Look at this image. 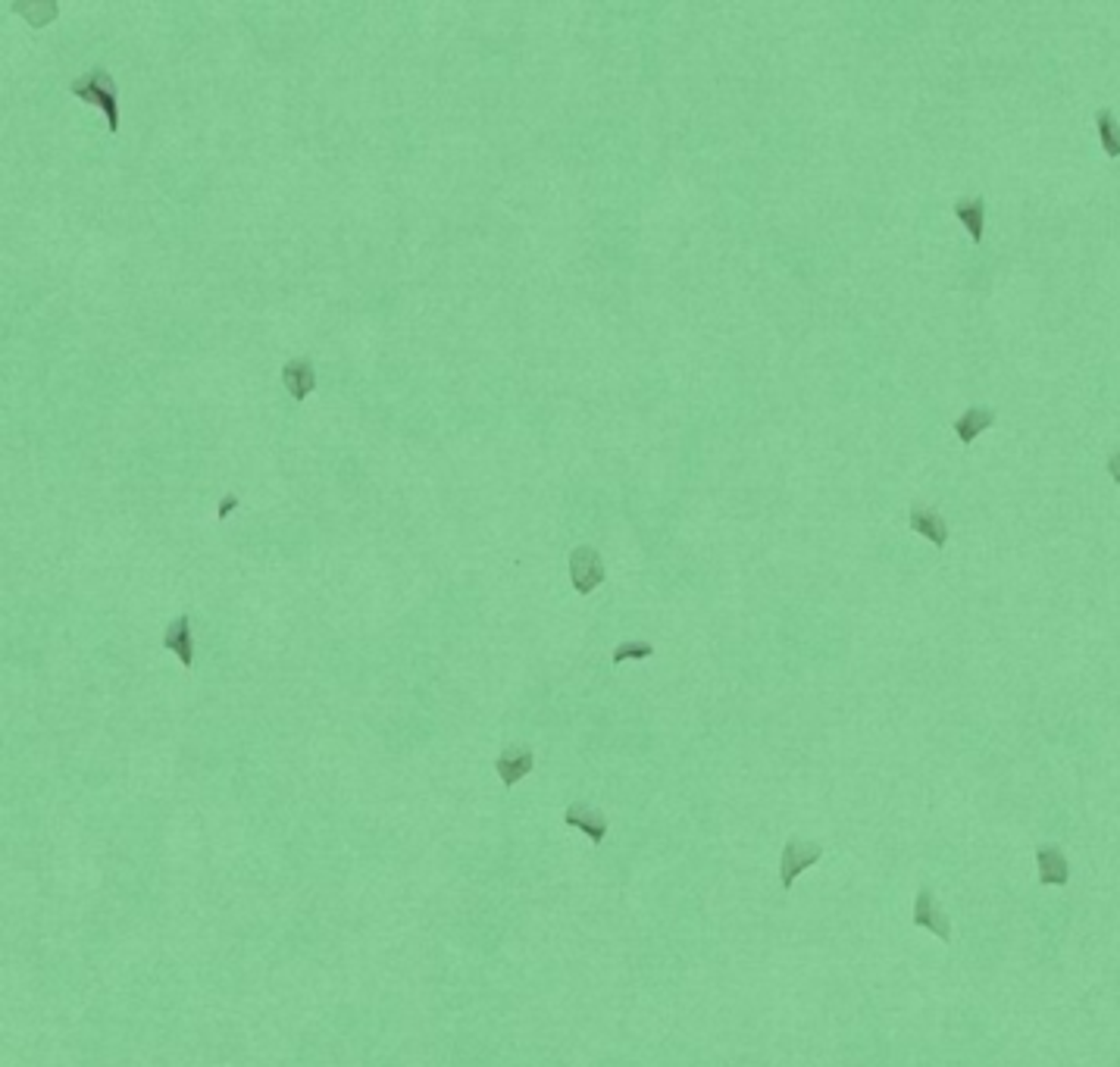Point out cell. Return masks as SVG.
Instances as JSON below:
<instances>
[{
    "label": "cell",
    "instance_id": "6da1fadb",
    "mask_svg": "<svg viewBox=\"0 0 1120 1067\" xmlns=\"http://www.w3.org/2000/svg\"><path fill=\"white\" fill-rule=\"evenodd\" d=\"M69 91H73L79 101L101 106L104 116H106V128L116 132V128H119V94H116L113 76L106 73L104 66H94V69H88L85 76L73 79V81H69Z\"/></svg>",
    "mask_w": 1120,
    "mask_h": 1067
},
{
    "label": "cell",
    "instance_id": "7a4b0ae2",
    "mask_svg": "<svg viewBox=\"0 0 1120 1067\" xmlns=\"http://www.w3.org/2000/svg\"><path fill=\"white\" fill-rule=\"evenodd\" d=\"M824 858V846L820 842H811V839H789L782 848V858H780V880H782V889L789 893L795 886V876L805 873L807 868H814V864Z\"/></svg>",
    "mask_w": 1120,
    "mask_h": 1067
},
{
    "label": "cell",
    "instance_id": "3957f363",
    "mask_svg": "<svg viewBox=\"0 0 1120 1067\" xmlns=\"http://www.w3.org/2000/svg\"><path fill=\"white\" fill-rule=\"evenodd\" d=\"M570 583L579 595H592L604 583V561L592 545H579L570 551Z\"/></svg>",
    "mask_w": 1120,
    "mask_h": 1067
},
{
    "label": "cell",
    "instance_id": "277c9868",
    "mask_svg": "<svg viewBox=\"0 0 1120 1067\" xmlns=\"http://www.w3.org/2000/svg\"><path fill=\"white\" fill-rule=\"evenodd\" d=\"M914 923H917V927L929 930V933L936 936V939H943V942L951 939V923H948V917H945V911L939 908L936 895H933V889H929V886H921V889H917Z\"/></svg>",
    "mask_w": 1120,
    "mask_h": 1067
},
{
    "label": "cell",
    "instance_id": "5b68a950",
    "mask_svg": "<svg viewBox=\"0 0 1120 1067\" xmlns=\"http://www.w3.org/2000/svg\"><path fill=\"white\" fill-rule=\"evenodd\" d=\"M535 767V754L526 745H507V749L495 757V774L502 777L504 789H514L523 777H529Z\"/></svg>",
    "mask_w": 1120,
    "mask_h": 1067
},
{
    "label": "cell",
    "instance_id": "8992f818",
    "mask_svg": "<svg viewBox=\"0 0 1120 1067\" xmlns=\"http://www.w3.org/2000/svg\"><path fill=\"white\" fill-rule=\"evenodd\" d=\"M564 821H567V826H573V829H579V833H586V839H592L595 846H601V842L607 839V817L598 808L586 804V801L567 804Z\"/></svg>",
    "mask_w": 1120,
    "mask_h": 1067
},
{
    "label": "cell",
    "instance_id": "52a82bcc",
    "mask_svg": "<svg viewBox=\"0 0 1120 1067\" xmlns=\"http://www.w3.org/2000/svg\"><path fill=\"white\" fill-rule=\"evenodd\" d=\"M282 383L294 401H307L316 391V366L310 358H292L282 366Z\"/></svg>",
    "mask_w": 1120,
    "mask_h": 1067
},
{
    "label": "cell",
    "instance_id": "ba28073f",
    "mask_svg": "<svg viewBox=\"0 0 1120 1067\" xmlns=\"http://www.w3.org/2000/svg\"><path fill=\"white\" fill-rule=\"evenodd\" d=\"M163 648L173 651V655L185 663V667H195V633H192V616L178 614L175 620L166 626L163 633Z\"/></svg>",
    "mask_w": 1120,
    "mask_h": 1067
},
{
    "label": "cell",
    "instance_id": "9c48e42d",
    "mask_svg": "<svg viewBox=\"0 0 1120 1067\" xmlns=\"http://www.w3.org/2000/svg\"><path fill=\"white\" fill-rule=\"evenodd\" d=\"M1036 864H1039V883L1042 886H1067L1070 883V864L1058 846H1039V851H1036Z\"/></svg>",
    "mask_w": 1120,
    "mask_h": 1067
},
{
    "label": "cell",
    "instance_id": "30bf717a",
    "mask_svg": "<svg viewBox=\"0 0 1120 1067\" xmlns=\"http://www.w3.org/2000/svg\"><path fill=\"white\" fill-rule=\"evenodd\" d=\"M911 529L921 532L926 542H933L936 548H945L948 545V523L943 520V514L933 511V507H911Z\"/></svg>",
    "mask_w": 1120,
    "mask_h": 1067
},
{
    "label": "cell",
    "instance_id": "8fae6325",
    "mask_svg": "<svg viewBox=\"0 0 1120 1067\" xmlns=\"http://www.w3.org/2000/svg\"><path fill=\"white\" fill-rule=\"evenodd\" d=\"M986 210H989V204H986V197H980V195L955 200V217H958L961 226L968 229L973 244H980L983 235H986Z\"/></svg>",
    "mask_w": 1120,
    "mask_h": 1067
},
{
    "label": "cell",
    "instance_id": "7c38bea8",
    "mask_svg": "<svg viewBox=\"0 0 1120 1067\" xmlns=\"http://www.w3.org/2000/svg\"><path fill=\"white\" fill-rule=\"evenodd\" d=\"M995 426V410L992 407H970L964 410L961 417L955 420V432L961 438V445H973L976 438H980L986 429H992Z\"/></svg>",
    "mask_w": 1120,
    "mask_h": 1067
},
{
    "label": "cell",
    "instance_id": "4fadbf2b",
    "mask_svg": "<svg viewBox=\"0 0 1120 1067\" xmlns=\"http://www.w3.org/2000/svg\"><path fill=\"white\" fill-rule=\"evenodd\" d=\"M13 13L26 19L29 26L41 29L59 16V4L57 0H13Z\"/></svg>",
    "mask_w": 1120,
    "mask_h": 1067
},
{
    "label": "cell",
    "instance_id": "5bb4252c",
    "mask_svg": "<svg viewBox=\"0 0 1120 1067\" xmlns=\"http://www.w3.org/2000/svg\"><path fill=\"white\" fill-rule=\"evenodd\" d=\"M1095 135H1099V141H1102V151L1108 153V157H1120V126H1117V120H1114V113L1108 110H1099V116H1095Z\"/></svg>",
    "mask_w": 1120,
    "mask_h": 1067
},
{
    "label": "cell",
    "instance_id": "9a60e30c",
    "mask_svg": "<svg viewBox=\"0 0 1120 1067\" xmlns=\"http://www.w3.org/2000/svg\"><path fill=\"white\" fill-rule=\"evenodd\" d=\"M654 655V648L648 642H619L614 648V663H623V661H645Z\"/></svg>",
    "mask_w": 1120,
    "mask_h": 1067
},
{
    "label": "cell",
    "instance_id": "2e32d148",
    "mask_svg": "<svg viewBox=\"0 0 1120 1067\" xmlns=\"http://www.w3.org/2000/svg\"><path fill=\"white\" fill-rule=\"evenodd\" d=\"M1108 476H1111L1114 482H1120V448H1117V452H1111V457H1108Z\"/></svg>",
    "mask_w": 1120,
    "mask_h": 1067
},
{
    "label": "cell",
    "instance_id": "e0dca14e",
    "mask_svg": "<svg viewBox=\"0 0 1120 1067\" xmlns=\"http://www.w3.org/2000/svg\"><path fill=\"white\" fill-rule=\"evenodd\" d=\"M235 507H238V498H235V495H225V498H222V504H220V520H222V517H229V514L235 511Z\"/></svg>",
    "mask_w": 1120,
    "mask_h": 1067
}]
</instances>
